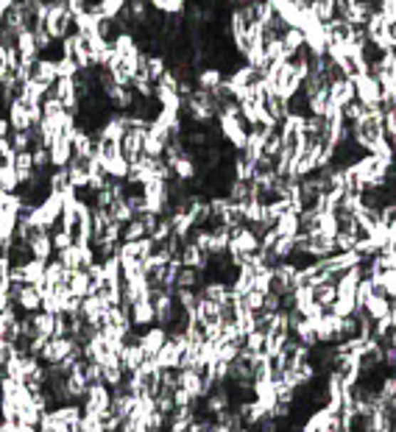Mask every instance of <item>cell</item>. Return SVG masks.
Here are the masks:
<instances>
[{
	"label": "cell",
	"mask_w": 396,
	"mask_h": 432,
	"mask_svg": "<svg viewBox=\"0 0 396 432\" xmlns=\"http://www.w3.org/2000/svg\"><path fill=\"white\" fill-rule=\"evenodd\" d=\"M358 98L355 95V84H352V78H335L330 84V103H335V106H346V103H352V100Z\"/></svg>",
	"instance_id": "11"
},
{
	"label": "cell",
	"mask_w": 396,
	"mask_h": 432,
	"mask_svg": "<svg viewBox=\"0 0 396 432\" xmlns=\"http://www.w3.org/2000/svg\"><path fill=\"white\" fill-rule=\"evenodd\" d=\"M11 134V126H9V117L0 115V137H9Z\"/></svg>",
	"instance_id": "36"
},
{
	"label": "cell",
	"mask_w": 396,
	"mask_h": 432,
	"mask_svg": "<svg viewBox=\"0 0 396 432\" xmlns=\"http://www.w3.org/2000/svg\"><path fill=\"white\" fill-rule=\"evenodd\" d=\"M394 173H396V162H394Z\"/></svg>",
	"instance_id": "38"
},
{
	"label": "cell",
	"mask_w": 396,
	"mask_h": 432,
	"mask_svg": "<svg viewBox=\"0 0 396 432\" xmlns=\"http://www.w3.org/2000/svg\"><path fill=\"white\" fill-rule=\"evenodd\" d=\"M129 318H132V330H137V332L154 327V304H151V299L134 301L129 307Z\"/></svg>",
	"instance_id": "10"
},
{
	"label": "cell",
	"mask_w": 396,
	"mask_h": 432,
	"mask_svg": "<svg viewBox=\"0 0 396 432\" xmlns=\"http://www.w3.org/2000/svg\"><path fill=\"white\" fill-rule=\"evenodd\" d=\"M182 265L207 270V265H209V254H204L196 243H184V246H182Z\"/></svg>",
	"instance_id": "15"
},
{
	"label": "cell",
	"mask_w": 396,
	"mask_h": 432,
	"mask_svg": "<svg viewBox=\"0 0 396 432\" xmlns=\"http://www.w3.org/2000/svg\"><path fill=\"white\" fill-rule=\"evenodd\" d=\"M33 78L45 87H53L59 81V70H56V59H48V56H39L36 65H33Z\"/></svg>",
	"instance_id": "12"
},
{
	"label": "cell",
	"mask_w": 396,
	"mask_h": 432,
	"mask_svg": "<svg viewBox=\"0 0 396 432\" xmlns=\"http://www.w3.org/2000/svg\"><path fill=\"white\" fill-rule=\"evenodd\" d=\"M282 45H285V56H288V59H296L298 53L304 51V45H307L304 31H301V28H288V31L282 33Z\"/></svg>",
	"instance_id": "17"
},
{
	"label": "cell",
	"mask_w": 396,
	"mask_h": 432,
	"mask_svg": "<svg viewBox=\"0 0 396 432\" xmlns=\"http://www.w3.org/2000/svg\"><path fill=\"white\" fill-rule=\"evenodd\" d=\"M145 132H148V129H129V132L123 134V139H120V151H123V157L129 159V165L140 162V159L145 157V151H142Z\"/></svg>",
	"instance_id": "7"
},
{
	"label": "cell",
	"mask_w": 396,
	"mask_h": 432,
	"mask_svg": "<svg viewBox=\"0 0 396 432\" xmlns=\"http://www.w3.org/2000/svg\"><path fill=\"white\" fill-rule=\"evenodd\" d=\"M365 315L368 318H374V321H380V318H385V315H391V299L385 296V293H374L368 304L363 307Z\"/></svg>",
	"instance_id": "18"
},
{
	"label": "cell",
	"mask_w": 396,
	"mask_h": 432,
	"mask_svg": "<svg viewBox=\"0 0 396 432\" xmlns=\"http://www.w3.org/2000/svg\"><path fill=\"white\" fill-rule=\"evenodd\" d=\"M142 237H148V226H145L142 215H134L129 223H123V243H134Z\"/></svg>",
	"instance_id": "27"
},
{
	"label": "cell",
	"mask_w": 396,
	"mask_h": 432,
	"mask_svg": "<svg viewBox=\"0 0 396 432\" xmlns=\"http://www.w3.org/2000/svg\"><path fill=\"white\" fill-rule=\"evenodd\" d=\"M90 288H93V279H90V273L87 270H73L70 273V279H67V290L73 293V296H90Z\"/></svg>",
	"instance_id": "20"
},
{
	"label": "cell",
	"mask_w": 396,
	"mask_h": 432,
	"mask_svg": "<svg viewBox=\"0 0 396 432\" xmlns=\"http://www.w3.org/2000/svg\"><path fill=\"white\" fill-rule=\"evenodd\" d=\"M313 299L318 301L324 310H332V304H335V299H338V288H335V282L313 285Z\"/></svg>",
	"instance_id": "24"
},
{
	"label": "cell",
	"mask_w": 396,
	"mask_h": 432,
	"mask_svg": "<svg viewBox=\"0 0 396 432\" xmlns=\"http://www.w3.org/2000/svg\"><path fill=\"white\" fill-rule=\"evenodd\" d=\"M6 117H9V126H11V132H28L33 129L31 123V106L26 103L23 98H14L9 103V109H6Z\"/></svg>",
	"instance_id": "6"
},
{
	"label": "cell",
	"mask_w": 396,
	"mask_h": 432,
	"mask_svg": "<svg viewBox=\"0 0 396 432\" xmlns=\"http://www.w3.org/2000/svg\"><path fill=\"white\" fill-rule=\"evenodd\" d=\"M56 70H59V78H75L81 67L75 65L73 59H67V56H59L56 59Z\"/></svg>",
	"instance_id": "33"
},
{
	"label": "cell",
	"mask_w": 396,
	"mask_h": 432,
	"mask_svg": "<svg viewBox=\"0 0 396 432\" xmlns=\"http://www.w3.org/2000/svg\"><path fill=\"white\" fill-rule=\"evenodd\" d=\"M103 167H106V176L109 179H118V181H126L129 176V159L126 157H115V159H103Z\"/></svg>",
	"instance_id": "28"
},
{
	"label": "cell",
	"mask_w": 396,
	"mask_h": 432,
	"mask_svg": "<svg viewBox=\"0 0 396 432\" xmlns=\"http://www.w3.org/2000/svg\"><path fill=\"white\" fill-rule=\"evenodd\" d=\"M243 349L251 354H265V332H260V330L249 332L243 337Z\"/></svg>",
	"instance_id": "30"
},
{
	"label": "cell",
	"mask_w": 396,
	"mask_h": 432,
	"mask_svg": "<svg viewBox=\"0 0 396 432\" xmlns=\"http://www.w3.org/2000/svg\"><path fill=\"white\" fill-rule=\"evenodd\" d=\"M231 173H234V179L251 181V179H254V173H257V165H254L251 159H246V157L237 151V154H234V159H231Z\"/></svg>",
	"instance_id": "25"
},
{
	"label": "cell",
	"mask_w": 396,
	"mask_h": 432,
	"mask_svg": "<svg viewBox=\"0 0 396 432\" xmlns=\"http://www.w3.org/2000/svg\"><path fill=\"white\" fill-rule=\"evenodd\" d=\"M45 28L51 31V36H53L56 42H62L67 33L75 31V17L70 14V9H67L65 3H56V6H51V14H48V20H45Z\"/></svg>",
	"instance_id": "3"
},
{
	"label": "cell",
	"mask_w": 396,
	"mask_h": 432,
	"mask_svg": "<svg viewBox=\"0 0 396 432\" xmlns=\"http://www.w3.org/2000/svg\"><path fill=\"white\" fill-rule=\"evenodd\" d=\"M313 3H316V0H313Z\"/></svg>",
	"instance_id": "39"
},
{
	"label": "cell",
	"mask_w": 396,
	"mask_h": 432,
	"mask_svg": "<svg viewBox=\"0 0 396 432\" xmlns=\"http://www.w3.org/2000/svg\"><path fill=\"white\" fill-rule=\"evenodd\" d=\"M165 148H167V142L160 137V134H154L151 129L145 132V145H142L145 157H151V159H162V157H165Z\"/></svg>",
	"instance_id": "26"
},
{
	"label": "cell",
	"mask_w": 396,
	"mask_h": 432,
	"mask_svg": "<svg viewBox=\"0 0 396 432\" xmlns=\"http://www.w3.org/2000/svg\"><path fill=\"white\" fill-rule=\"evenodd\" d=\"M388 232H391V243H396V218L388 223Z\"/></svg>",
	"instance_id": "37"
},
{
	"label": "cell",
	"mask_w": 396,
	"mask_h": 432,
	"mask_svg": "<svg viewBox=\"0 0 396 432\" xmlns=\"http://www.w3.org/2000/svg\"><path fill=\"white\" fill-rule=\"evenodd\" d=\"M324 31H327V39L330 42H343V39H349V31H352V26L343 20V17H332V20H327L324 23Z\"/></svg>",
	"instance_id": "23"
},
{
	"label": "cell",
	"mask_w": 396,
	"mask_h": 432,
	"mask_svg": "<svg viewBox=\"0 0 396 432\" xmlns=\"http://www.w3.org/2000/svg\"><path fill=\"white\" fill-rule=\"evenodd\" d=\"M352 84H355L358 100H363L365 106H380L382 103V87H380V81L371 73H358L352 78Z\"/></svg>",
	"instance_id": "4"
},
{
	"label": "cell",
	"mask_w": 396,
	"mask_h": 432,
	"mask_svg": "<svg viewBox=\"0 0 396 432\" xmlns=\"http://www.w3.org/2000/svg\"><path fill=\"white\" fill-rule=\"evenodd\" d=\"M263 45H265V59H268V65H271V62H285V59H288V56H285L282 39H268Z\"/></svg>",
	"instance_id": "31"
},
{
	"label": "cell",
	"mask_w": 396,
	"mask_h": 432,
	"mask_svg": "<svg viewBox=\"0 0 396 432\" xmlns=\"http://www.w3.org/2000/svg\"><path fill=\"white\" fill-rule=\"evenodd\" d=\"M65 6L70 9V14H73V17H78V14L90 11V0H67Z\"/></svg>",
	"instance_id": "35"
},
{
	"label": "cell",
	"mask_w": 396,
	"mask_h": 432,
	"mask_svg": "<svg viewBox=\"0 0 396 432\" xmlns=\"http://www.w3.org/2000/svg\"><path fill=\"white\" fill-rule=\"evenodd\" d=\"M254 251H260V237L254 234L251 226H240L231 232L229 257H243V254H254Z\"/></svg>",
	"instance_id": "5"
},
{
	"label": "cell",
	"mask_w": 396,
	"mask_h": 432,
	"mask_svg": "<svg viewBox=\"0 0 396 432\" xmlns=\"http://www.w3.org/2000/svg\"><path fill=\"white\" fill-rule=\"evenodd\" d=\"M45 93H48V87H45V84H39L36 78H31V81H26V84L20 87V95H17V98H23L28 106H42Z\"/></svg>",
	"instance_id": "19"
},
{
	"label": "cell",
	"mask_w": 396,
	"mask_h": 432,
	"mask_svg": "<svg viewBox=\"0 0 396 432\" xmlns=\"http://www.w3.org/2000/svg\"><path fill=\"white\" fill-rule=\"evenodd\" d=\"M196 87L198 90H207V93H215V90H221V84L226 81V73L221 70V67L209 65V67H198L196 70Z\"/></svg>",
	"instance_id": "9"
},
{
	"label": "cell",
	"mask_w": 396,
	"mask_h": 432,
	"mask_svg": "<svg viewBox=\"0 0 396 432\" xmlns=\"http://www.w3.org/2000/svg\"><path fill=\"white\" fill-rule=\"evenodd\" d=\"M215 126H218L221 137L229 142L234 151H243V148H246L249 126H246L243 115H218V117H215Z\"/></svg>",
	"instance_id": "1"
},
{
	"label": "cell",
	"mask_w": 396,
	"mask_h": 432,
	"mask_svg": "<svg viewBox=\"0 0 396 432\" xmlns=\"http://www.w3.org/2000/svg\"><path fill=\"white\" fill-rule=\"evenodd\" d=\"M45 265L48 263H42V260H28L26 265H14V268H20V273H23V282L26 285H42L45 282Z\"/></svg>",
	"instance_id": "21"
},
{
	"label": "cell",
	"mask_w": 396,
	"mask_h": 432,
	"mask_svg": "<svg viewBox=\"0 0 396 432\" xmlns=\"http://www.w3.org/2000/svg\"><path fill=\"white\" fill-rule=\"evenodd\" d=\"M31 246V257L33 260H42V263H51L56 257V248H53V240H51V232H42L36 240L28 243Z\"/></svg>",
	"instance_id": "14"
},
{
	"label": "cell",
	"mask_w": 396,
	"mask_h": 432,
	"mask_svg": "<svg viewBox=\"0 0 396 432\" xmlns=\"http://www.w3.org/2000/svg\"><path fill=\"white\" fill-rule=\"evenodd\" d=\"M165 343H167V330L157 327V324L140 332V349L145 352V357H148V360H154V357L160 354V349H162Z\"/></svg>",
	"instance_id": "8"
},
{
	"label": "cell",
	"mask_w": 396,
	"mask_h": 432,
	"mask_svg": "<svg viewBox=\"0 0 396 432\" xmlns=\"http://www.w3.org/2000/svg\"><path fill=\"white\" fill-rule=\"evenodd\" d=\"M78 404H81V410L87 416H100V413L112 410V388L103 385V382L87 385V394H84V399L78 401Z\"/></svg>",
	"instance_id": "2"
},
{
	"label": "cell",
	"mask_w": 396,
	"mask_h": 432,
	"mask_svg": "<svg viewBox=\"0 0 396 432\" xmlns=\"http://www.w3.org/2000/svg\"><path fill=\"white\" fill-rule=\"evenodd\" d=\"M377 11H380L391 26L396 23V0H380V3H377Z\"/></svg>",
	"instance_id": "34"
},
{
	"label": "cell",
	"mask_w": 396,
	"mask_h": 432,
	"mask_svg": "<svg viewBox=\"0 0 396 432\" xmlns=\"http://www.w3.org/2000/svg\"><path fill=\"white\" fill-rule=\"evenodd\" d=\"M170 170H173V179H182V181H196L198 176V165L190 154H184L176 162H170Z\"/></svg>",
	"instance_id": "16"
},
{
	"label": "cell",
	"mask_w": 396,
	"mask_h": 432,
	"mask_svg": "<svg viewBox=\"0 0 396 432\" xmlns=\"http://www.w3.org/2000/svg\"><path fill=\"white\" fill-rule=\"evenodd\" d=\"M310 9L316 11V17H318L321 23H327V20H332V17L338 14V11H335V0H316Z\"/></svg>",
	"instance_id": "32"
},
{
	"label": "cell",
	"mask_w": 396,
	"mask_h": 432,
	"mask_svg": "<svg viewBox=\"0 0 396 432\" xmlns=\"http://www.w3.org/2000/svg\"><path fill=\"white\" fill-rule=\"evenodd\" d=\"M0 190L3 193H17L20 190V176L11 165H0Z\"/></svg>",
	"instance_id": "29"
},
{
	"label": "cell",
	"mask_w": 396,
	"mask_h": 432,
	"mask_svg": "<svg viewBox=\"0 0 396 432\" xmlns=\"http://www.w3.org/2000/svg\"><path fill=\"white\" fill-rule=\"evenodd\" d=\"M273 229L282 234V237H296L298 232H301V221H298V212H293V209H288L276 223H273Z\"/></svg>",
	"instance_id": "22"
},
{
	"label": "cell",
	"mask_w": 396,
	"mask_h": 432,
	"mask_svg": "<svg viewBox=\"0 0 396 432\" xmlns=\"http://www.w3.org/2000/svg\"><path fill=\"white\" fill-rule=\"evenodd\" d=\"M70 159H73V142H70V137L59 134L51 145V162H53V167H67Z\"/></svg>",
	"instance_id": "13"
}]
</instances>
